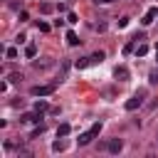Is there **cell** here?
Masks as SVG:
<instances>
[{"mask_svg":"<svg viewBox=\"0 0 158 158\" xmlns=\"http://www.w3.org/2000/svg\"><path fill=\"white\" fill-rule=\"evenodd\" d=\"M99 131H101V121H99V123H94L89 131H84V133L79 136V146H86V143H91V141L99 136Z\"/></svg>","mask_w":158,"mask_h":158,"instance_id":"obj_1","label":"cell"},{"mask_svg":"<svg viewBox=\"0 0 158 158\" xmlns=\"http://www.w3.org/2000/svg\"><path fill=\"white\" fill-rule=\"evenodd\" d=\"M143 99H146V91H143V89H138V91H136V94L123 104V106H126V111H136V109L143 104Z\"/></svg>","mask_w":158,"mask_h":158,"instance_id":"obj_2","label":"cell"},{"mask_svg":"<svg viewBox=\"0 0 158 158\" xmlns=\"http://www.w3.org/2000/svg\"><path fill=\"white\" fill-rule=\"evenodd\" d=\"M54 89H57V84H40V86H32L30 94L32 96H49Z\"/></svg>","mask_w":158,"mask_h":158,"instance_id":"obj_3","label":"cell"},{"mask_svg":"<svg viewBox=\"0 0 158 158\" xmlns=\"http://www.w3.org/2000/svg\"><path fill=\"white\" fill-rule=\"evenodd\" d=\"M121 148H123V141H121V138H111V141L106 143V151H109V153H121Z\"/></svg>","mask_w":158,"mask_h":158,"instance_id":"obj_4","label":"cell"},{"mask_svg":"<svg viewBox=\"0 0 158 158\" xmlns=\"http://www.w3.org/2000/svg\"><path fill=\"white\" fill-rule=\"evenodd\" d=\"M114 77H116L118 81H128V77H131V74H128V69H126V67H116V69H114Z\"/></svg>","mask_w":158,"mask_h":158,"instance_id":"obj_5","label":"cell"},{"mask_svg":"<svg viewBox=\"0 0 158 158\" xmlns=\"http://www.w3.org/2000/svg\"><path fill=\"white\" fill-rule=\"evenodd\" d=\"M156 15H158V7H151V10L143 15V20H141V22H143V25H151V22L156 20Z\"/></svg>","mask_w":158,"mask_h":158,"instance_id":"obj_6","label":"cell"},{"mask_svg":"<svg viewBox=\"0 0 158 158\" xmlns=\"http://www.w3.org/2000/svg\"><path fill=\"white\" fill-rule=\"evenodd\" d=\"M72 133V126L69 123H59V128H57V138H64V136H69Z\"/></svg>","mask_w":158,"mask_h":158,"instance_id":"obj_7","label":"cell"},{"mask_svg":"<svg viewBox=\"0 0 158 158\" xmlns=\"http://www.w3.org/2000/svg\"><path fill=\"white\" fill-rule=\"evenodd\" d=\"M67 44H72V47H77V44H79V37H77V32H74V30H69V32H67Z\"/></svg>","mask_w":158,"mask_h":158,"instance_id":"obj_8","label":"cell"},{"mask_svg":"<svg viewBox=\"0 0 158 158\" xmlns=\"http://www.w3.org/2000/svg\"><path fill=\"white\" fill-rule=\"evenodd\" d=\"M89 64H91V57H81V59H77V62H74V67H77V69H86Z\"/></svg>","mask_w":158,"mask_h":158,"instance_id":"obj_9","label":"cell"},{"mask_svg":"<svg viewBox=\"0 0 158 158\" xmlns=\"http://www.w3.org/2000/svg\"><path fill=\"white\" fill-rule=\"evenodd\" d=\"M40 118H42V114H37V111H35V114H25V116H22V121H25V123H35V121H40Z\"/></svg>","mask_w":158,"mask_h":158,"instance_id":"obj_10","label":"cell"},{"mask_svg":"<svg viewBox=\"0 0 158 158\" xmlns=\"http://www.w3.org/2000/svg\"><path fill=\"white\" fill-rule=\"evenodd\" d=\"M40 12H42V15L54 12V5H52V2H40Z\"/></svg>","mask_w":158,"mask_h":158,"instance_id":"obj_11","label":"cell"},{"mask_svg":"<svg viewBox=\"0 0 158 158\" xmlns=\"http://www.w3.org/2000/svg\"><path fill=\"white\" fill-rule=\"evenodd\" d=\"M35 111H37V114H44V111H49V106H47V101H44V99H40V101L35 104Z\"/></svg>","mask_w":158,"mask_h":158,"instance_id":"obj_12","label":"cell"},{"mask_svg":"<svg viewBox=\"0 0 158 158\" xmlns=\"http://www.w3.org/2000/svg\"><path fill=\"white\" fill-rule=\"evenodd\" d=\"M136 42H138V40H136V37H133V40H131V42H126V47H123V54H131V52H133V49H136Z\"/></svg>","mask_w":158,"mask_h":158,"instance_id":"obj_13","label":"cell"},{"mask_svg":"<svg viewBox=\"0 0 158 158\" xmlns=\"http://www.w3.org/2000/svg\"><path fill=\"white\" fill-rule=\"evenodd\" d=\"M104 57H106L104 52H94V54H91V64H101V62H104Z\"/></svg>","mask_w":158,"mask_h":158,"instance_id":"obj_14","label":"cell"},{"mask_svg":"<svg viewBox=\"0 0 158 158\" xmlns=\"http://www.w3.org/2000/svg\"><path fill=\"white\" fill-rule=\"evenodd\" d=\"M35 54H37V47H35V44H27V47H25V57H30V59H32Z\"/></svg>","mask_w":158,"mask_h":158,"instance_id":"obj_15","label":"cell"},{"mask_svg":"<svg viewBox=\"0 0 158 158\" xmlns=\"http://www.w3.org/2000/svg\"><path fill=\"white\" fill-rule=\"evenodd\" d=\"M5 57H7V59H15V57H17V47H7V49H5Z\"/></svg>","mask_w":158,"mask_h":158,"instance_id":"obj_16","label":"cell"},{"mask_svg":"<svg viewBox=\"0 0 158 158\" xmlns=\"http://www.w3.org/2000/svg\"><path fill=\"white\" fill-rule=\"evenodd\" d=\"M52 67V59H44V62H35V69H47Z\"/></svg>","mask_w":158,"mask_h":158,"instance_id":"obj_17","label":"cell"},{"mask_svg":"<svg viewBox=\"0 0 158 158\" xmlns=\"http://www.w3.org/2000/svg\"><path fill=\"white\" fill-rule=\"evenodd\" d=\"M64 148H67L64 141H54V143H52V151H54V153H57V151H64Z\"/></svg>","mask_w":158,"mask_h":158,"instance_id":"obj_18","label":"cell"},{"mask_svg":"<svg viewBox=\"0 0 158 158\" xmlns=\"http://www.w3.org/2000/svg\"><path fill=\"white\" fill-rule=\"evenodd\" d=\"M146 52H148V47H146V44H143V42H141V44H138V47H136V54H138V57H143V54H146Z\"/></svg>","mask_w":158,"mask_h":158,"instance_id":"obj_19","label":"cell"},{"mask_svg":"<svg viewBox=\"0 0 158 158\" xmlns=\"http://www.w3.org/2000/svg\"><path fill=\"white\" fill-rule=\"evenodd\" d=\"M148 81H151V84H158V69H153V72L148 74Z\"/></svg>","mask_w":158,"mask_h":158,"instance_id":"obj_20","label":"cell"},{"mask_svg":"<svg viewBox=\"0 0 158 158\" xmlns=\"http://www.w3.org/2000/svg\"><path fill=\"white\" fill-rule=\"evenodd\" d=\"M37 30H40V32H49V25H47V22H37Z\"/></svg>","mask_w":158,"mask_h":158,"instance_id":"obj_21","label":"cell"},{"mask_svg":"<svg viewBox=\"0 0 158 158\" xmlns=\"http://www.w3.org/2000/svg\"><path fill=\"white\" fill-rule=\"evenodd\" d=\"M42 131H44V123H40V126H37V128H35V131H32V138H37V136H40V133H42Z\"/></svg>","mask_w":158,"mask_h":158,"instance_id":"obj_22","label":"cell"},{"mask_svg":"<svg viewBox=\"0 0 158 158\" xmlns=\"http://www.w3.org/2000/svg\"><path fill=\"white\" fill-rule=\"evenodd\" d=\"M67 22H72V25H74V22H79V17H77L74 12H69V15H67Z\"/></svg>","mask_w":158,"mask_h":158,"instance_id":"obj_23","label":"cell"},{"mask_svg":"<svg viewBox=\"0 0 158 158\" xmlns=\"http://www.w3.org/2000/svg\"><path fill=\"white\" fill-rule=\"evenodd\" d=\"M20 79H22V74H10V79H7V81H20Z\"/></svg>","mask_w":158,"mask_h":158,"instance_id":"obj_24","label":"cell"},{"mask_svg":"<svg viewBox=\"0 0 158 158\" xmlns=\"http://www.w3.org/2000/svg\"><path fill=\"white\" fill-rule=\"evenodd\" d=\"M94 2H111V0H94Z\"/></svg>","mask_w":158,"mask_h":158,"instance_id":"obj_25","label":"cell"},{"mask_svg":"<svg viewBox=\"0 0 158 158\" xmlns=\"http://www.w3.org/2000/svg\"><path fill=\"white\" fill-rule=\"evenodd\" d=\"M156 59H158V44H156Z\"/></svg>","mask_w":158,"mask_h":158,"instance_id":"obj_26","label":"cell"}]
</instances>
